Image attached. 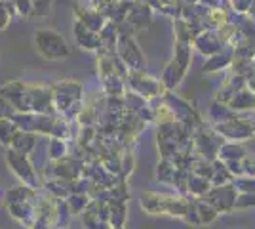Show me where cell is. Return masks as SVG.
<instances>
[{
    "instance_id": "obj_1",
    "label": "cell",
    "mask_w": 255,
    "mask_h": 229,
    "mask_svg": "<svg viewBox=\"0 0 255 229\" xmlns=\"http://www.w3.org/2000/svg\"><path fill=\"white\" fill-rule=\"evenodd\" d=\"M248 113H240V117L236 120L215 124L213 128L227 142H248L255 136V117H248Z\"/></svg>"
},
{
    "instance_id": "obj_2",
    "label": "cell",
    "mask_w": 255,
    "mask_h": 229,
    "mask_svg": "<svg viewBox=\"0 0 255 229\" xmlns=\"http://www.w3.org/2000/svg\"><path fill=\"white\" fill-rule=\"evenodd\" d=\"M34 38H36V48L46 59H61L69 55V48L61 38V34L53 31H36Z\"/></svg>"
},
{
    "instance_id": "obj_3",
    "label": "cell",
    "mask_w": 255,
    "mask_h": 229,
    "mask_svg": "<svg viewBox=\"0 0 255 229\" xmlns=\"http://www.w3.org/2000/svg\"><path fill=\"white\" fill-rule=\"evenodd\" d=\"M236 197H238V191L234 189L233 184L229 186H219V187H212L210 193L204 197L210 205L217 208L219 214H229L234 210V203H236Z\"/></svg>"
},
{
    "instance_id": "obj_4",
    "label": "cell",
    "mask_w": 255,
    "mask_h": 229,
    "mask_svg": "<svg viewBox=\"0 0 255 229\" xmlns=\"http://www.w3.org/2000/svg\"><path fill=\"white\" fill-rule=\"evenodd\" d=\"M118 52H120V59L126 63V67L131 69V73H143L145 71V59L141 55L139 46L131 40V36H120Z\"/></svg>"
},
{
    "instance_id": "obj_5",
    "label": "cell",
    "mask_w": 255,
    "mask_h": 229,
    "mask_svg": "<svg viewBox=\"0 0 255 229\" xmlns=\"http://www.w3.org/2000/svg\"><path fill=\"white\" fill-rule=\"evenodd\" d=\"M192 46H194L202 55L210 57V55L219 54L227 44L221 40V36H219L217 31H204V33H200L192 40Z\"/></svg>"
},
{
    "instance_id": "obj_6",
    "label": "cell",
    "mask_w": 255,
    "mask_h": 229,
    "mask_svg": "<svg viewBox=\"0 0 255 229\" xmlns=\"http://www.w3.org/2000/svg\"><path fill=\"white\" fill-rule=\"evenodd\" d=\"M129 82H131V88L145 99L158 98L160 94L164 92L162 82H156V80H152L149 76H143L141 73H131L129 75Z\"/></svg>"
},
{
    "instance_id": "obj_7",
    "label": "cell",
    "mask_w": 255,
    "mask_h": 229,
    "mask_svg": "<svg viewBox=\"0 0 255 229\" xmlns=\"http://www.w3.org/2000/svg\"><path fill=\"white\" fill-rule=\"evenodd\" d=\"M233 63H234V48L227 44L219 54L210 55V57L204 61L202 71L204 73H217V71H223V69L233 67Z\"/></svg>"
},
{
    "instance_id": "obj_8",
    "label": "cell",
    "mask_w": 255,
    "mask_h": 229,
    "mask_svg": "<svg viewBox=\"0 0 255 229\" xmlns=\"http://www.w3.org/2000/svg\"><path fill=\"white\" fill-rule=\"evenodd\" d=\"M8 159H10V164H11V168L15 170V174L19 176L21 180H25V182L34 184V178H32L34 172H32V166L29 164V161H27L25 153L10 151L8 153Z\"/></svg>"
},
{
    "instance_id": "obj_9",
    "label": "cell",
    "mask_w": 255,
    "mask_h": 229,
    "mask_svg": "<svg viewBox=\"0 0 255 229\" xmlns=\"http://www.w3.org/2000/svg\"><path fill=\"white\" fill-rule=\"evenodd\" d=\"M208 115L212 119L213 126L223 124V122H231V120H236L240 117V113L233 111L227 103H221V101H212V105L208 107Z\"/></svg>"
},
{
    "instance_id": "obj_10",
    "label": "cell",
    "mask_w": 255,
    "mask_h": 229,
    "mask_svg": "<svg viewBox=\"0 0 255 229\" xmlns=\"http://www.w3.org/2000/svg\"><path fill=\"white\" fill-rule=\"evenodd\" d=\"M229 107L236 113H248V111H255V94L250 92L248 88L236 92L233 99L229 101Z\"/></svg>"
},
{
    "instance_id": "obj_11",
    "label": "cell",
    "mask_w": 255,
    "mask_h": 229,
    "mask_svg": "<svg viewBox=\"0 0 255 229\" xmlns=\"http://www.w3.org/2000/svg\"><path fill=\"white\" fill-rule=\"evenodd\" d=\"M166 195H156V193H143L139 197V203L145 212L149 214H166Z\"/></svg>"
},
{
    "instance_id": "obj_12",
    "label": "cell",
    "mask_w": 255,
    "mask_h": 229,
    "mask_svg": "<svg viewBox=\"0 0 255 229\" xmlns=\"http://www.w3.org/2000/svg\"><path fill=\"white\" fill-rule=\"evenodd\" d=\"M246 155H248V149L244 147V143L223 142V145L219 147L217 159H221L223 163H229V161H242Z\"/></svg>"
},
{
    "instance_id": "obj_13",
    "label": "cell",
    "mask_w": 255,
    "mask_h": 229,
    "mask_svg": "<svg viewBox=\"0 0 255 229\" xmlns=\"http://www.w3.org/2000/svg\"><path fill=\"white\" fill-rule=\"evenodd\" d=\"M212 182L208 180V178H204V176H198L191 172L189 174V195L194 197V199H202L210 193V189H212Z\"/></svg>"
},
{
    "instance_id": "obj_14",
    "label": "cell",
    "mask_w": 255,
    "mask_h": 229,
    "mask_svg": "<svg viewBox=\"0 0 255 229\" xmlns=\"http://www.w3.org/2000/svg\"><path fill=\"white\" fill-rule=\"evenodd\" d=\"M185 69L175 61V59H171L170 63L166 65L164 69V75H162V84L166 88H175L179 84L181 80H183V76H185Z\"/></svg>"
},
{
    "instance_id": "obj_15",
    "label": "cell",
    "mask_w": 255,
    "mask_h": 229,
    "mask_svg": "<svg viewBox=\"0 0 255 229\" xmlns=\"http://www.w3.org/2000/svg\"><path fill=\"white\" fill-rule=\"evenodd\" d=\"M234 176L231 174V170L227 168V164L221 161V159H215L213 161V176H212V186L219 187V186H229L233 184Z\"/></svg>"
},
{
    "instance_id": "obj_16",
    "label": "cell",
    "mask_w": 255,
    "mask_h": 229,
    "mask_svg": "<svg viewBox=\"0 0 255 229\" xmlns=\"http://www.w3.org/2000/svg\"><path fill=\"white\" fill-rule=\"evenodd\" d=\"M194 205H196V210H198V216H200V222L204 224H212L215 220L219 218V212H217V208L210 205L206 199H194Z\"/></svg>"
},
{
    "instance_id": "obj_17",
    "label": "cell",
    "mask_w": 255,
    "mask_h": 229,
    "mask_svg": "<svg viewBox=\"0 0 255 229\" xmlns=\"http://www.w3.org/2000/svg\"><path fill=\"white\" fill-rule=\"evenodd\" d=\"M191 57H192V42L177 40V44H175V57L173 59L187 71L189 65H191Z\"/></svg>"
},
{
    "instance_id": "obj_18",
    "label": "cell",
    "mask_w": 255,
    "mask_h": 229,
    "mask_svg": "<svg viewBox=\"0 0 255 229\" xmlns=\"http://www.w3.org/2000/svg\"><path fill=\"white\" fill-rule=\"evenodd\" d=\"M175 172H177V166L171 161H166V159H162L158 168H156V174H158V180L162 184H173Z\"/></svg>"
},
{
    "instance_id": "obj_19",
    "label": "cell",
    "mask_w": 255,
    "mask_h": 229,
    "mask_svg": "<svg viewBox=\"0 0 255 229\" xmlns=\"http://www.w3.org/2000/svg\"><path fill=\"white\" fill-rule=\"evenodd\" d=\"M233 186L238 193H255V176H238L233 180Z\"/></svg>"
},
{
    "instance_id": "obj_20",
    "label": "cell",
    "mask_w": 255,
    "mask_h": 229,
    "mask_svg": "<svg viewBox=\"0 0 255 229\" xmlns=\"http://www.w3.org/2000/svg\"><path fill=\"white\" fill-rule=\"evenodd\" d=\"M111 224H113V228H122L124 226V220H126V207H124V203H113L111 205Z\"/></svg>"
},
{
    "instance_id": "obj_21",
    "label": "cell",
    "mask_w": 255,
    "mask_h": 229,
    "mask_svg": "<svg viewBox=\"0 0 255 229\" xmlns=\"http://www.w3.org/2000/svg\"><path fill=\"white\" fill-rule=\"evenodd\" d=\"M248 208H255V193H238L234 210H248Z\"/></svg>"
},
{
    "instance_id": "obj_22",
    "label": "cell",
    "mask_w": 255,
    "mask_h": 229,
    "mask_svg": "<svg viewBox=\"0 0 255 229\" xmlns=\"http://www.w3.org/2000/svg\"><path fill=\"white\" fill-rule=\"evenodd\" d=\"M185 222H189L192 226H202V222H200V216H198V210H196V205H194V201L191 199V203H189V208H187V214H185Z\"/></svg>"
},
{
    "instance_id": "obj_23",
    "label": "cell",
    "mask_w": 255,
    "mask_h": 229,
    "mask_svg": "<svg viewBox=\"0 0 255 229\" xmlns=\"http://www.w3.org/2000/svg\"><path fill=\"white\" fill-rule=\"evenodd\" d=\"M11 138H15V128H10V124L6 120H0V142L8 143Z\"/></svg>"
},
{
    "instance_id": "obj_24",
    "label": "cell",
    "mask_w": 255,
    "mask_h": 229,
    "mask_svg": "<svg viewBox=\"0 0 255 229\" xmlns=\"http://www.w3.org/2000/svg\"><path fill=\"white\" fill-rule=\"evenodd\" d=\"M242 172L244 176H255V155L248 153L242 159Z\"/></svg>"
},
{
    "instance_id": "obj_25",
    "label": "cell",
    "mask_w": 255,
    "mask_h": 229,
    "mask_svg": "<svg viewBox=\"0 0 255 229\" xmlns=\"http://www.w3.org/2000/svg\"><path fill=\"white\" fill-rule=\"evenodd\" d=\"M246 88H248L250 92H254V94H255V75H252L250 78H248V84H246Z\"/></svg>"
},
{
    "instance_id": "obj_26",
    "label": "cell",
    "mask_w": 255,
    "mask_h": 229,
    "mask_svg": "<svg viewBox=\"0 0 255 229\" xmlns=\"http://www.w3.org/2000/svg\"><path fill=\"white\" fill-rule=\"evenodd\" d=\"M113 229H122V228H113Z\"/></svg>"
}]
</instances>
